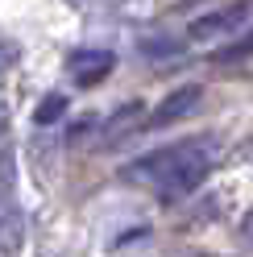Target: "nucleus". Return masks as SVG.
I'll list each match as a JSON object with an SVG mask.
<instances>
[{"instance_id":"obj_4","label":"nucleus","mask_w":253,"mask_h":257,"mask_svg":"<svg viewBox=\"0 0 253 257\" xmlns=\"http://www.w3.org/2000/svg\"><path fill=\"white\" fill-rule=\"evenodd\" d=\"M199 87L195 83H187V87H179V91H170L166 95V100L162 104H158L154 112H150V128H166V124H175V120H183V116H191V112H195V104H199Z\"/></svg>"},{"instance_id":"obj_9","label":"nucleus","mask_w":253,"mask_h":257,"mask_svg":"<svg viewBox=\"0 0 253 257\" xmlns=\"http://www.w3.org/2000/svg\"><path fill=\"white\" fill-rule=\"evenodd\" d=\"M5 128H9V108L0 104V137H5Z\"/></svg>"},{"instance_id":"obj_3","label":"nucleus","mask_w":253,"mask_h":257,"mask_svg":"<svg viewBox=\"0 0 253 257\" xmlns=\"http://www.w3.org/2000/svg\"><path fill=\"white\" fill-rule=\"evenodd\" d=\"M112 67H116L112 50H75L67 58V71H71V79H75L79 87H96Z\"/></svg>"},{"instance_id":"obj_2","label":"nucleus","mask_w":253,"mask_h":257,"mask_svg":"<svg viewBox=\"0 0 253 257\" xmlns=\"http://www.w3.org/2000/svg\"><path fill=\"white\" fill-rule=\"evenodd\" d=\"M253 17V0H232V5L216 9V13H203V17H195L191 25H187V38L191 42H216V38H228L236 34L245 21Z\"/></svg>"},{"instance_id":"obj_6","label":"nucleus","mask_w":253,"mask_h":257,"mask_svg":"<svg viewBox=\"0 0 253 257\" xmlns=\"http://www.w3.org/2000/svg\"><path fill=\"white\" fill-rule=\"evenodd\" d=\"M62 112H67V95L50 91V95L34 108V120H38V124H54V120H62Z\"/></svg>"},{"instance_id":"obj_1","label":"nucleus","mask_w":253,"mask_h":257,"mask_svg":"<svg viewBox=\"0 0 253 257\" xmlns=\"http://www.w3.org/2000/svg\"><path fill=\"white\" fill-rule=\"evenodd\" d=\"M212 141L208 137H187L179 146H162L146 158L124 166V179H141V183H154L162 199H183L208 179L212 170Z\"/></svg>"},{"instance_id":"obj_5","label":"nucleus","mask_w":253,"mask_h":257,"mask_svg":"<svg viewBox=\"0 0 253 257\" xmlns=\"http://www.w3.org/2000/svg\"><path fill=\"white\" fill-rule=\"evenodd\" d=\"M137 124H146V108H141V104H124L116 116L108 120V137L116 141L120 133H129V128H137Z\"/></svg>"},{"instance_id":"obj_8","label":"nucleus","mask_w":253,"mask_h":257,"mask_svg":"<svg viewBox=\"0 0 253 257\" xmlns=\"http://www.w3.org/2000/svg\"><path fill=\"white\" fill-rule=\"evenodd\" d=\"M241 232H245V240H253V212H245V220H241Z\"/></svg>"},{"instance_id":"obj_7","label":"nucleus","mask_w":253,"mask_h":257,"mask_svg":"<svg viewBox=\"0 0 253 257\" xmlns=\"http://www.w3.org/2000/svg\"><path fill=\"white\" fill-rule=\"evenodd\" d=\"M253 50V34L245 38V42H236V46H228V50H216V62H232V58H245Z\"/></svg>"}]
</instances>
